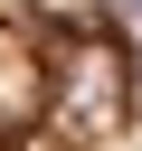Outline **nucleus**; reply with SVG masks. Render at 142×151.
<instances>
[{
    "label": "nucleus",
    "instance_id": "obj_1",
    "mask_svg": "<svg viewBox=\"0 0 142 151\" xmlns=\"http://www.w3.org/2000/svg\"><path fill=\"white\" fill-rule=\"evenodd\" d=\"M133 104L123 0H0V151H123Z\"/></svg>",
    "mask_w": 142,
    "mask_h": 151
}]
</instances>
